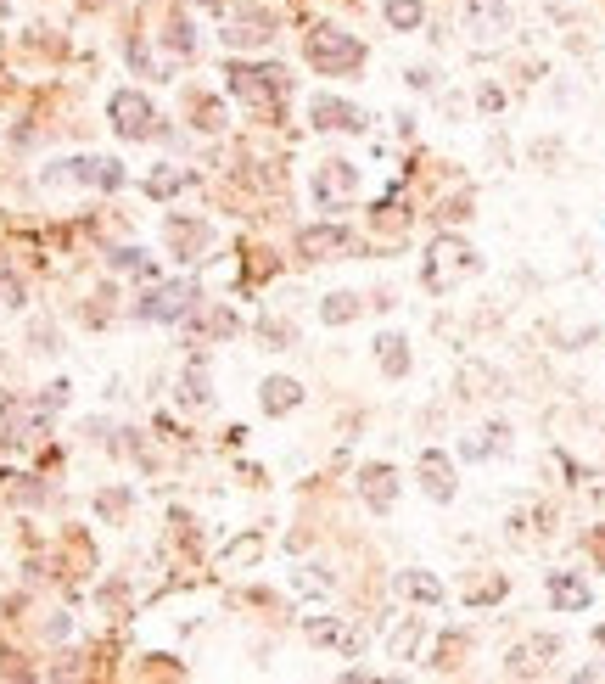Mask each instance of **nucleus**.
Wrapping results in <instances>:
<instances>
[{
    "label": "nucleus",
    "mask_w": 605,
    "mask_h": 684,
    "mask_svg": "<svg viewBox=\"0 0 605 684\" xmlns=\"http://www.w3.org/2000/svg\"><path fill=\"white\" fill-rule=\"evenodd\" d=\"M421 17H426L421 0H387V23L393 29H421Z\"/></svg>",
    "instance_id": "19"
},
{
    "label": "nucleus",
    "mask_w": 605,
    "mask_h": 684,
    "mask_svg": "<svg viewBox=\"0 0 605 684\" xmlns=\"http://www.w3.org/2000/svg\"><path fill=\"white\" fill-rule=\"evenodd\" d=\"M398 589H404V595H415V600H426V606H437V600H443V584H437V578H426V572H404V578H398Z\"/></svg>",
    "instance_id": "15"
},
{
    "label": "nucleus",
    "mask_w": 605,
    "mask_h": 684,
    "mask_svg": "<svg viewBox=\"0 0 605 684\" xmlns=\"http://www.w3.org/2000/svg\"><path fill=\"white\" fill-rule=\"evenodd\" d=\"M297 399H303V387H297L292 376H269V382H264V410L269 415H286Z\"/></svg>",
    "instance_id": "14"
},
{
    "label": "nucleus",
    "mask_w": 605,
    "mask_h": 684,
    "mask_svg": "<svg viewBox=\"0 0 605 684\" xmlns=\"http://www.w3.org/2000/svg\"><path fill=\"white\" fill-rule=\"evenodd\" d=\"M359 488H365V505H370V511H387V505L398 499V471H393V466H365Z\"/></svg>",
    "instance_id": "10"
},
{
    "label": "nucleus",
    "mask_w": 605,
    "mask_h": 684,
    "mask_svg": "<svg viewBox=\"0 0 605 684\" xmlns=\"http://www.w3.org/2000/svg\"><path fill=\"white\" fill-rule=\"evenodd\" d=\"M421 634H426L421 617H415V623H404V628L393 634V656H398V662H409V651H415V640H421Z\"/></svg>",
    "instance_id": "21"
},
{
    "label": "nucleus",
    "mask_w": 605,
    "mask_h": 684,
    "mask_svg": "<svg viewBox=\"0 0 605 684\" xmlns=\"http://www.w3.org/2000/svg\"><path fill=\"white\" fill-rule=\"evenodd\" d=\"M549 600H555L561 612H583V606H589V584H583L577 572H549Z\"/></svg>",
    "instance_id": "11"
},
{
    "label": "nucleus",
    "mask_w": 605,
    "mask_h": 684,
    "mask_svg": "<svg viewBox=\"0 0 605 684\" xmlns=\"http://www.w3.org/2000/svg\"><path fill=\"white\" fill-rule=\"evenodd\" d=\"M309 640H314V645H337V651L359 656V634H353L348 623H331V617H314V623H309Z\"/></svg>",
    "instance_id": "12"
},
{
    "label": "nucleus",
    "mask_w": 605,
    "mask_h": 684,
    "mask_svg": "<svg viewBox=\"0 0 605 684\" xmlns=\"http://www.w3.org/2000/svg\"><path fill=\"white\" fill-rule=\"evenodd\" d=\"M477 101H482V107H488V113H499V107H505V96H499V90H493V85H482V90H477Z\"/></svg>",
    "instance_id": "25"
},
{
    "label": "nucleus",
    "mask_w": 605,
    "mask_h": 684,
    "mask_svg": "<svg viewBox=\"0 0 605 684\" xmlns=\"http://www.w3.org/2000/svg\"><path fill=\"white\" fill-rule=\"evenodd\" d=\"M465 29L477 45H505V34L516 29V6L510 0H465Z\"/></svg>",
    "instance_id": "4"
},
{
    "label": "nucleus",
    "mask_w": 605,
    "mask_h": 684,
    "mask_svg": "<svg viewBox=\"0 0 605 684\" xmlns=\"http://www.w3.org/2000/svg\"><path fill=\"white\" fill-rule=\"evenodd\" d=\"M477 247L460 242V236H437L432 253H426V286L432 292H454V286L465 281V275H477Z\"/></svg>",
    "instance_id": "2"
},
{
    "label": "nucleus",
    "mask_w": 605,
    "mask_h": 684,
    "mask_svg": "<svg viewBox=\"0 0 605 684\" xmlns=\"http://www.w3.org/2000/svg\"><path fill=\"white\" fill-rule=\"evenodd\" d=\"M320 314H325V326H348L353 314H359V298H353V292H331Z\"/></svg>",
    "instance_id": "18"
},
{
    "label": "nucleus",
    "mask_w": 605,
    "mask_h": 684,
    "mask_svg": "<svg viewBox=\"0 0 605 684\" xmlns=\"http://www.w3.org/2000/svg\"><path fill=\"white\" fill-rule=\"evenodd\" d=\"M113 124L124 129V135H152V107H146L135 90H118L113 96Z\"/></svg>",
    "instance_id": "9"
},
{
    "label": "nucleus",
    "mask_w": 605,
    "mask_h": 684,
    "mask_svg": "<svg viewBox=\"0 0 605 684\" xmlns=\"http://www.w3.org/2000/svg\"><path fill=\"white\" fill-rule=\"evenodd\" d=\"M505 595V578H488V584H471V600H499Z\"/></svg>",
    "instance_id": "22"
},
{
    "label": "nucleus",
    "mask_w": 605,
    "mask_h": 684,
    "mask_svg": "<svg viewBox=\"0 0 605 684\" xmlns=\"http://www.w3.org/2000/svg\"><path fill=\"white\" fill-rule=\"evenodd\" d=\"M493 449H505V427H488L482 438H465V449H460V455H465V460H488Z\"/></svg>",
    "instance_id": "20"
},
{
    "label": "nucleus",
    "mask_w": 605,
    "mask_h": 684,
    "mask_svg": "<svg viewBox=\"0 0 605 684\" xmlns=\"http://www.w3.org/2000/svg\"><path fill=\"white\" fill-rule=\"evenodd\" d=\"M309 118L320 129H365V113H359L353 101H337V96H314Z\"/></svg>",
    "instance_id": "8"
},
{
    "label": "nucleus",
    "mask_w": 605,
    "mask_h": 684,
    "mask_svg": "<svg viewBox=\"0 0 605 684\" xmlns=\"http://www.w3.org/2000/svg\"><path fill=\"white\" fill-rule=\"evenodd\" d=\"M376 354H381V371H387V376H404V371H409L404 337H381V342H376Z\"/></svg>",
    "instance_id": "17"
},
{
    "label": "nucleus",
    "mask_w": 605,
    "mask_h": 684,
    "mask_svg": "<svg viewBox=\"0 0 605 684\" xmlns=\"http://www.w3.org/2000/svg\"><path fill=\"white\" fill-rule=\"evenodd\" d=\"M174 186H180V174H152V197H169Z\"/></svg>",
    "instance_id": "23"
},
{
    "label": "nucleus",
    "mask_w": 605,
    "mask_h": 684,
    "mask_svg": "<svg viewBox=\"0 0 605 684\" xmlns=\"http://www.w3.org/2000/svg\"><path fill=\"white\" fill-rule=\"evenodd\" d=\"M353 191H359V169H353V163H325V169L314 174V197H320V208H342Z\"/></svg>",
    "instance_id": "5"
},
{
    "label": "nucleus",
    "mask_w": 605,
    "mask_h": 684,
    "mask_svg": "<svg viewBox=\"0 0 605 684\" xmlns=\"http://www.w3.org/2000/svg\"><path fill=\"white\" fill-rule=\"evenodd\" d=\"M185 298H191V286H163L157 298L141 303V314H146V320H180V314H185Z\"/></svg>",
    "instance_id": "13"
},
{
    "label": "nucleus",
    "mask_w": 605,
    "mask_h": 684,
    "mask_svg": "<svg viewBox=\"0 0 605 684\" xmlns=\"http://www.w3.org/2000/svg\"><path fill=\"white\" fill-rule=\"evenodd\" d=\"M421 488H426V499L449 505V499H454V466H449V455L426 449V455H421Z\"/></svg>",
    "instance_id": "7"
},
{
    "label": "nucleus",
    "mask_w": 605,
    "mask_h": 684,
    "mask_svg": "<svg viewBox=\"0 0 605 684\" xmlns=\"http://www.w3.org/2000/svg\"><path fill=\"white\" fill-rule=\"evenodd\" d=\"M309 62L320 73H348L365 62V45L353 40V34H337V29H314L309 34Z\"/></svg>",
    "instance_id": "3"
},
{
    "label": "nucleus",
    "mask_w": 605,
    "mask_h": 684,
    "mask_svg": "<svg viewBox=\"0 0 605 684\" xmlns=\"http://www.w3.org/2000/svg\"><path fill=\"white\" fill-rule=\"evenodd\" d=\"M185 399H191V404H202V399H208V393H202V371H191V376H185Z\"/></svg>",
    "instance_id": "24"
},
{
    "label": "nucleus",
    "mask_w": 605,
    "mask_h": 684,
    "mask_svg": "<svg viewBox=\"0 0 605 684\" xmlns=\"http://www.w3.org/2000/svg\"><path fill=\"white\" fill-rule=\"evenodd\" d=\"M292 589H297V595H331V589H337V578H331L325 567H303V572L292 578Z\"/></svg>",
    "instance_id": "16"
},
{
    "label": "nucleus",
    "mask_w": 605,
    "mask_h": 684,
    "mask_svg": "<svg viewBox=\"0 0 605 684\" xmlns=\"http://www.w3.org/2000/svg\"><path fill=\"white\" fill-rule=\"evenodd\" d=\"M230 90H236L253 113L264 118H281L286 107V90H292V79H286V68H230Z\"/></svg>",
    "instance_id": "1"
},
{
    "label": "nucleus",
    "mask_w": 605,
    "mask_h": 684,
    "mask_svg": "<svg viewBox=\"0 0 605 684\" xmlns=\"http://www.w3.org/2000/svg\"><path fill=\"white\" fill-rule=\"evenodd\" d=\"M342 247H348V230H342V225H309V230H297V253L309 258V264L342 253Z\"/></svg>",
    "instance_id": "6"
}]
</instances>
